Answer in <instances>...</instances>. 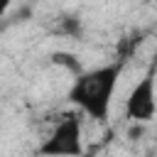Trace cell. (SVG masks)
Instances as JSON below:
<instances>
[{
    "label": "cell",
    "instance_id": "4",
    "mask_svg": "<svg viewBox=\"0 0 157 157\" xmlns=\"http://www.w3.org/2000/svg\"><path fill=\"white\" fill-rule=\"evenodd\" d=\"M10 5H12V0H0V17L10 10Z\"/></svg>",
    "mask_w": 157,
    "mask_h": 157
},
{
    "label": "cell",
    "instance_id": "3",
    "mask_svg": "<svg viewBox=\"0 0 157 157\" xmlns=\"http://www.w3.org/2000/svg\"><path fill=\"white\" fill-rule=\"evenodd\" d=\"M155 76L157 66L150 64L145 76L132 86L130 96L125 98V118L132 123H150L157 113V98H155Z\"/></svg>",
    "mask_w": 157,
    "mask_h": 157
},
{
    "label": "cell",
    "instance_id": "2",
    "mask_svg": "<svg viewBox=\"0 0 157 157\" xmlns=\"http://www.w3.org/2000/svg\"><path fill=\"white\" fill-rule=\"evenodd\" d=\"M39 157H83V135H81V118L66 115L54 125V130L39 142Z\"/></svg>",
    "mask_w": 157,
    "mask_h": 157
},
{
    "label": "cell",
    "instance_id": "6",
    "mask_svg": "<svg viewBox=\"0 0 157 157\" xmlns=\"http://www.w3.org/2000/svg\"><path fill=\"white\" fill-rule=\"evenodd\" d=\"M155 5H157V0H155Z\"/></svg>",
    "mask_w": 157,
    "mask_h": 157
},
{
    "label": "cell",
    "instance_id": "1",
    "mask_svg": "<svg viewBox=\"0 0 157 157\" xmlns=\"http://www.w3.org/2000/svg\"><path fill=\"white\" fill-rule=\"evenodd\" d=\"M120 74H123V61H113V64L76 74V78L69 88V101L88 118L105 123Z\"/></svg>",
    "mask_w": 157,
    "mask_h": 157
},
{
    "label": "cell",
    "instance_id": "5",
    "mask_svg": "<svg viewBox=\"0 0 157 157\" xmlns=\"http://www.w3.org/2000/svg\"><path fill=\"white\" fill-rule=\"evenodd\" d=\"M152 64H155V66H157V52H155V59H152Z\"/></svg>",
    "mask_w": 157,
    "mask_h": 157
}]
</instances>
